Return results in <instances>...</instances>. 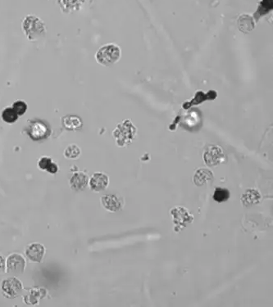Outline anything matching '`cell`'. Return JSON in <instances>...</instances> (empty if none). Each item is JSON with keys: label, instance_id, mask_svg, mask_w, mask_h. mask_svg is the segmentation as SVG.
<instances>
[{"label": "cell", "instance_id": "obj_13", "mask_svg": "<svg viewBox=\"0 0 273 307\" xmlns=\"http://www.w3.org/2000/svg\"><path fill=\"white\" fill-rule=\"evenodd\" d=\"M214 175L213 173L208 169V168H199L195 171L193 181L196 186H205L213 180Z\"/></svg>", "mask_w": 273, "mask_h": 307}, {"label": "cell", "instance_id": "obj_4", "mask_svg": "<svg viewBox=\"0 0 273 307\" xmlns=\"http://www.w3.org/2000/svg\"><path fill=\"white\" fill-rule=\"evenodd\" d=\"M171 215L173 216V223L175 224L176 231H179L187 226V224L193 222L194 216L189 212L188 210L182 207H176L171 210Z\"/></svg>", "mask_w": 273, "mask_h": 307}, {"label": "cell", "instance_id": "obj_17", "mask_svg": "<svg viewBox=\"0 0 273 307\" xmlns=\"http://www.w3.org/2000/svg\"><path fill=\"white\" fill-rule=\"evenodd\" d=\"M38 166L39 169L46 170L51 174H56L59 170V166L57 164L53 162L50 157H43L40 158L38 162Z\"/></svg>", "mask_w": 273, "mask_h": 307}, {"label": "cell", "instance_id": "obj_11", "mask_svg": "<svg viewBox=\"0 0 273 307\" xmlns=\"http://www.w3.org/2000/svg\"><path fill=\"white\" fill-rule=\"evenodd\" d=\"M45 253V249L42 244L31 243L26 249V255L31 262H41Z\"/></svg>", "mask_w": 273, "mask_h": 307}, {"label": "cell", "instance_id": "obj_23", "mask_svg": "<svg viewBox=\"0 0 273 307\" xmlns=\"http://www.w3.org/2000/svg\"><path fill=\"white\" fill-rule=\"evenodd\" d=\"M6 271V262L5 258L0 255V273H4Z\"/></svg>", "mask_w": 273, "mask_h": 307}, {"label": "cell", "instance_id": "obj_10", "mask_svg": "<svg viewBox=\"0 0 273 307\" xmlns=\"http://www.w3.org/2000/svg\"><path fill=\"white\" fill-rule=\"evenodd\" d=\"M101 203L105 209L112 212H116L123 209L124 206V200L123 198L117 196V195H103L101 198Z\"/></svg>", "mask_w": 273, "mask_h": 307}, {"label": "cell", "instance_id": "obj_20", "mask_svg": "<svg viewBox=\"0 0 273 307\" xmlns=\"http://www.w3.org/2000/svg\"><path fill=\"white\" fill-rule=\"evenodd\" d=\"M1 117H2L3 120L8 124H13L18 120V115L16 113V111L13 110V107H8L3 110Z\"/></svg>", "mask_w": 273, "mask_h": 307}, {"label": "cell", "instance_id": "obj_2", "mask_svg": "<svg viewBox=\"0 0 273 307\" xmlns=\"http://www.w3.org/2000/svg\"><path fill=\"white\" fill-rule=\"evenodd\" d=\"M122 50L119 46L115 44H108L98 48L95 53V59L98 64L110 67L120 60Z\"/></svg>", "mask_w": 273, "mask_h": 307}, {"label": "cell", "instance_id": "obj_19", "mask_svg": "<svg viewBox=\"0 0 273 307\" xmlns=\"http://www.w3.org/2000/svg\"><path fill=\"white\" fill-rule=\"evenodd\" d=\"M231 194L229 190L226 188L217 187L215 189L214 193L212 195V199L215 202L219 203H224L230 199Z\"/></svg>", "mask_w": 273, "mask_h": 307}, {"label": "cell", "instance_id": "obj_8", "mask_svg": "<svg viewBox=\"0 0 273 307\" xmlns=\"http://www.w3.org/2000/svg\"><path fill=\"white\" fill-rule=\"evenodd\" d=\"M26 268V261L22 256L17 253L9 256L7 259L6 269L9 274L14 275H22Z\"/></svg>", "mask_w": 273, "mask_h": 307}, {"label": "cell", "instance_id": "obj_12", "mask_svg": "<svg viewBox=\"0 0 273 307\" xmlns=\"http://www.w3.org/2000/svg\"><path fill=\"white\" fill-rule=\"evenodd\" d=\"M69 183L72 190L81 191L86 189L89 185V176L83 171H78L72 174Z\"/></svg>", "mask_w": 273, "mask_h": 307}, {"label": "cell", "instance_id": "obj_21", "mask_svg": "<svg viewBox=\"0 0 273 307\" xmlns=\"http://www.w3.org/2000/svg\"><path fill=\"white\" fill-rule=\"evenodd\" d=\"M81 155V148L76 144H71L64 151V156L69 159H76Z\"/></svg>", "mask_w": 273, "mask_h": 307}, {"label": "cell", "instance_id": "obj_6", "mask_svg": "<svg viewBox=\"0 0 273 307\" xmlns=\"http://www.w3.org/2000/svg\"><path fill=\"white\" fill-rule=\"evenodd\" d=\"M203 160L208 166H216L225 161L223 148L217 145H209L203 153Z\"/></svg>", "mask_w": 273, "mask_h": 307}, {"label": "cell", "instance_id": "obj_1", "mask_svg": "<svg viewBox=\"0 0 273 307\" xmlns=\"http://www.w3.org/2000/svg\"><path fill=\"white\" fill-rule=\"evenodd\" d=\"M22 28L26 38L31 41L38 40L46 33L44 22L35 15L26 16L22 21Z\"/></svg>", "mask_w": 273, "mask_h": 307}, {"label": "cell", "instance_id": "obj_15", "mask_svg": "<svg viewBox=\"0 0 273 307\" xmlns=\"http://www.w3.org/2000/svg\"><path fill=\"white\" fill-rule=\"evenodd\" d=\"M47 294V291L44 288H31L28 295L23 296L25 302L26 304L35 305L39 302V299L44 298Z\"/></svg>", "mask_w": 273, "mask_h": 307}, {"label": "cell", "instance_id": "obj_22", "mask_svg": "<svg viewBox=\"0 0 273 307\" xmlns=\"http://www.w3.org/2000/svg\"><path fill=\"white\" fill-rule=\"evenodd\" d=\"M12 107L16 111V113L18 114V116L24 115L27 111V104L22 100H18L13 102Z\"/></svg>", "mask_w": 273, "mask_h": 307}, {"label": "cell", "instance_id": "obj_3", "mask_svg": "<svg viewBox=\"0 0 273 307\" xmlns=\"http://www.w3.org/2000/svg\"><path fill=\"white\" fill-rule=\"evenodd\" d=\"M136 134V127H134L131 120H127L118 124L113 135L116 139L118 146L123 147L133 140Z\"/></svg>", "mask_w": 273, "mask_h": 307}, {"label": "cell", "instance_id": "obj_16", "mask_svg": "<svg viewBox=\"0 0 273 307\" xmlns=\"http://www.w3.org/2000/svg\"><path fill=\"white\" fill-rule=\"evenodd\" d=\"M63 126L68 131H76L82 127V121L80 118L75 115H68L62 119Z\"/></svg>", "mask_w": 273, "mask_h": 307}, {"label": "cell", "instance_id": "obj_7", "mask_svg": "<svg viewBox=\"0 0 273 307\" xmlns=\"http://www.w3.org/2000/svg\"><path fill=\"white\" fill-rule=\"evenodd\" d=\"M1 288L3 294L5 295V297L13 299L22 294L23 286L19 279L17 278H10L3 281Z\"/></svg>", "mask_w": 273, "mask_h": 307}, {"label": "cell", "instance_id": "obj_9", "mask_svg": "<svg viewBox=\"0 0 273 307\" xmlns=\"http://www.w3.org/2000/svg\"><path fill=\"white\" fill-rule=\"evenodd\" d=\"M110 183V178L107 174L102 172L94 173L89 179L90 190L94 192H100L107 189Z\"/></svg>", "mask_w": 273, "mask_h": 307}, {"label": "cell", "instance_id": "obj_18", "mask_svg": "<svg viewBox=\"0 0 273 307\" xmlns=\"http://www.w3.org/2000/svg\"><path fill=\"white\" fill-rule=\"evenodd\" d=\"M85 0H61V5L66 11H78Z\"/></svg>", "mask_w": 273, "mask_h": 307}, {"label": "cell", "instance_id": "obj_5", "mask_svg": "<svg viewBox=\"0 0 273 307\" xmlns=\"http://www.w3.org/2000/svg\"><path fill=\"white\" fill-rule=\"evenodd\" d=\"M50 128L48 125L40 120L31 122L27 129V134L34 141L44 140L50 135Z\"/></svg>", "mask_w": 273, "mask_h": 307}, {"label": "cell", "instance_id": "obj_14", "mask_svg": "<svg viewBox=\"0 0 273 307\" xmlns=\"http://www.w3.org/2000/svg\"><path fill=\"white\" fill-rule=\"evenodd\" d=\"M262 199V195L258 190L255 189H249L245 190V192L241 196V203L245 207H252L254 205L258 204Z\"/></svg>", "mask_w": 273, "mask_h": 307}]
</instances>
